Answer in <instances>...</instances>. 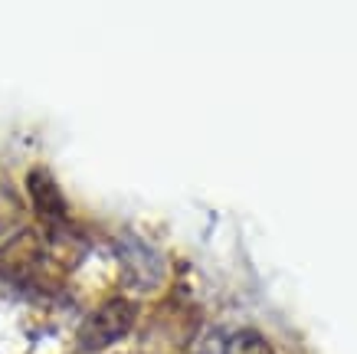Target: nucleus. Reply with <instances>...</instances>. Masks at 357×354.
Returning <instances> with one entry per match:
<instances>
[{
  "mask_svg": "<svg viewBox=\"0 0 357 354\" xmlns=\"http://www.w3.org/2000/svg\"><path fill=\"white\" fill-rule=\"evenodd\" d=\"M138 322V305L128 299H109L96 311H89L86 322L79 325V348L82 351H105L119 344Z\"/></svg>",
  "mask_w": 357,
  "mask_h": 354,
  "instance_id": "1",
  "label": "nucleus"
},
{
  "mask_svg": "<svg viewBox=\"0 0 357 354\" xmlns=\"http://www.w3.org/2000/svg\"><path fill=\"white\" fill-rule=\"evenodd\" d=\"M43 269V249L30 233H20L7 249H0V276L10 282L36 286Z\"/></svg>",
  "mask_w": 357,
  "mask_h": 354,
  "instance_id": "3",
  "label": "nucleus"
},
{
  "mask_svg": "<svg viewBox=\"0 0 357 354\" xmlns=\"http://www.w3.org/2000/svg\"><path fill=\"white\" fill-rule=\"evenodd\" d=\"M223 354H275L266 338L259 332H252V328H243V332H233L223 344Z\"/></svg>",
  "mask_w": 357,
  "mask_h": 354,
  "instance_id": "4",
  "label": "nucleus"
},
{
  "mask_svg": "<svg viewBox=\"0 0 357 354\" xmlns=\"http://www.w3.org/2000/svg\"><path fill=\"white\" fill-rule=\"evenodd\" d=\"M26 193H30V204L36 210V216L50 230H63L66 220H69V207H66V197L53 174L46 171V168H33L26 174Z\"/></svg>",
  "mask_w": 357,
  "mask_h": 354,
  "instance_id": "2",
  "label": "nucleus"
}]
</instances>
